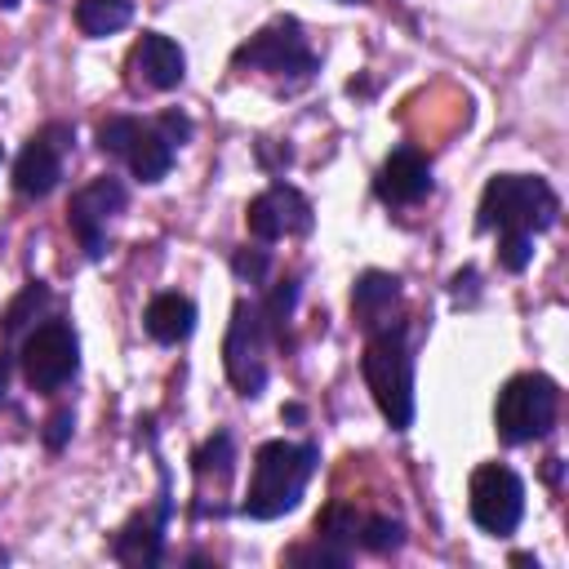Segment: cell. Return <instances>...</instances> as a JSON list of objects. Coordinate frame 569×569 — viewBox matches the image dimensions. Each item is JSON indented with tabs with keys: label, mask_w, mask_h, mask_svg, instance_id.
I'll list each match as a JSON object with an SVG mask.
<instances>
[{
	"label": "cell",
	"mask_w": 569,
	"mask_h": 569,
	"mask_svg": "<svg viewBox=\"0 0 569 569\" xmlns=\"http://www.w3.org/2000/svg\"><path fill=\"white\" fill-rule=\"evenodd\" d=\"M244 227L258 244H276L284 236H307L316 227V213H311V200L298 187L276 178L267 191H258L244 204Z\"/></svg>",
	"instance_id": "cell-12"
},
{
	"label": "cell",
	"mask_w": 569,
	"mask_h": 569,
	"mask_svg": "<svg viewBox=\"0 0 569 569\" xmlns=\"http://www.w3.org/2000/svg\"><path fill=\"white\" fill-rule=\"evenodd\" d=\"M71 431H76V413H71V409H58V413L44 422V445L58 453V449L71 440Z\"/></svg>",
	"instance_id": "cell-26"
},
{
	"label": "cell",
	"mask_w": 569,
	"mask_h": 569,
	"mask_svg": "<svg viewBox=\"0 0 569 569\" xmlns=\"http://www.w3.org/2000/svg\"><path fill=\"white\" fill-rule=\"evenodd\" d=\"M231 467H236V440H231V431H213V436L191 453V471H196L200 485H204L209 476H213V485H227V480H231Z\"/></svg>",
	"instance_id": "cell-19"
},
{
	"label": "cell",
	"mask_w": 569,
	"mask_h": 569,
	"mask_svg": "<svg viewBox=\"0 0 569 569\" xmlns=\"http://www.w3.org/2000/svg\"><path fill=\"white\" fill-rule=\"evenodd\" d=\"M511 565H533V569H538V556H529V551H516V556H511Z\"/></svg>",
	"instance_id": "cell-30"
},
{
	"label": "cell",
	"mask_w": 569,
	"mask_h": 569,
	"mask_svg": "<svg viewBox=\"0 0 569 569\" xmlns=\"http://www.w3.org/2000/svg\"><path fill=\"white\" fill-rule=\"evenodd\" d=\"M98 151L116 156L133 169L138 182H160L173 169V138L156 124V120H138V116H107L98 124Z\"/></svg>",
	"instance_id": "cell-8"
},
{
	"label": "cell",
	"mask_w": 569,
	"mask_h": 569,
	"mask_svg": "<svg viewBox=\"0 0 569 569\" xmlns=\"http://www.w3.org/2000/svg\"><path fill=\"white\" fill-rule=\"evenodd\" d=\"M124 80L129 89H151V93H169L187 80V53L178 40L160 36V31H142L124 58Z\"/></svg>",
	"instance_id": "cell-14"
},
{
	"label": "cell",
	"mask_w": 569,
	"mask_h": 569,
	"mask_svg": "<svg viewBox=\"0 0 569 569\" xmlns=\"http://www.w3.org/2000/svg\"><path fill=\"white\" fill-rule=\"evenodd\" d=\"M533 262V236L525 231H502L498 236V267L502 271H525Z\"/></svg>",
	"instance_id": "cell-25"
},
{
	"label": "cell",
	"mask_w": 569,
	"mask_h": 569,
	"mask_svg": "<svg viewBox=\"0 0 569 569\" xmlns=\"http://www.w3.org/2000/svg\"><path fill=\"white\" fill-rule=\"evenodd\" d=\"M156 124L173 138V147H182V142L191 138V120H187L182 111H173V107H169V111H160V116H156Z\"/></svg>",
	"instance_id": "cell-27"
},
{
	"label": "cell",
	"mask_w": 569,
	"mask_h": 569,
	"mask_svg": "<svg viewBox=\"0 0 569 569\" xmlns=\"http://www.w3.org/2000/svg\"><path fill=\"white\" fill-rule=\"evenodd\" d=\"M284 565H320V569H347L351 565V551L325 542V538H311L302 547H289L284 551Z\"/></svg>",
	"instance_id": "cell-23"
},
{
	"label": "cell",
	"mask_w": 569,
	"mask_h": 569,
	"mask_svg": "<svg viewBox=\"0 0 569 569\" xmlns=\"http://www.w3.org/2000/svg\"><path fill=\"white\" fill-rule=\"evenodd\" d=\"M356 547H365V551H378V556H387V551H400V547H405V525H400L396 516H360V533H356Z\"/></svg>",
	"instance_id": "cell-21"
},
{
	"label": "cell",
	"mask_w": 569,
	"mask_h": 569,
	"mask_svg": "<svg viewBox=\"0 0 569 569\" xmlns=\"http://www.w3.org/2000/svg\"><path fill=\"white\" fill-rule=\"evenodd\" d=\"M400 302V276L391 271H360L351 284V311L360 329H373L382 320H391V307Z\"/></svg>",
	"instance_id": "cell-17"
},
{
	"label": "cell",
	"mask_w": 569,
	"mask_h": 569,
	"mask_svg": "<svg viewBox=\"0 0 569 569\" xmlns=\"http://www.w3.org/2000/svg\"><path fill=\"white\" fill-rule=\"evenodd\" d=\"M231 271H236V280L240 284H253V289H262L267 284V271H271V249L267 244H244V249H236L231 253Z\"/></svg>",
	"instance_id": "cell-24"
},
{
	"label": "cell",
	"mask_w": 569,
	"mask_h": 569,
	"mask_svg": "<svg viewBox=\"0 0 569 569\" xmlns=\"http://www.w3.org/2000/svg\"><path fill=\"white\" fill-rule=\"evenodd\" d=\"M142 329H147V338L151 342H160V347H178V342H187L191 338V329H196V302L187 298V293H156L151 302H147V311H142Z\"/></svg>",
	"instance_id": "cell-16"
},
{
	"label": "cell",
	"mask_w": 569,
	"mask_h": 569,
	"mask_svg": "<svg viewBox=\"0 0 569 569\" xmlns=\"http://www.w3.org/2000/svg\"><path fill=\"white\" fill-rule=\"evenodd\" d=\"M560 222V196L551 191L547 178L533 173H493L480 191L476 209V231H525L542 236Z\"/></svg>",
	"instance_id": "cell-3"
},
{
	"label": "cell",
	"mask_w": 569,
	"mask_h": 569,
	"mask_svg": "<svg viewBox=\"0 0 569 569\" xmlns=\"http://www.w3.org/2000/svg\"><path fill=\"white\" fill-rule=\"evenodd\" d=\"M231 67H236V71L276 76L284 89H302V84L320 71V58L311 53V44H307V36H302V22L284 13V18H271L267 27H258L244 44H236Z\"/></svg>",
	"instance_id": "cell-4"
},
{
	"label": "cell",
	"mask_w": 569,
	"mask_h": 569,
	"mask_svg": "<svg viewBox=\"0 0 569 569\" xmlns=\"http://www.w3.org/2000/svg\"><path fill=\"white\" fill-rule=\"evenodd\" d=\"M467 502H471L476 529H485L489 538H507L525 516V480L502 462H480L471 471Z\"/></svg>",
	"instance_id": "cell-9"
},
{
	"label": "cell",
	"mask_w": 569,
	"mask_h": 569,
	"mask_svg": "<svg viewBox=\"0 0 569 569\" xmlns=\"http://www.w3.org/2000/svg\"><path fill=\"white\" fill-rule=\"evenodd\" d=\"M71 142H76V124H67V120L40 124V129L22 142V151H18V160H13V191H18V196H31V200L49 196V191L62 182V160H67Z\"/></svg>",
	"instance_id": "cell-10"
},
{
	"label": "cell",
	"mask_w": 569,
	"mask_h": 569,
	"mask_svg": "<svg viewBox=\"0 0 569 569\" xmlns=\"http://www.w3.org/2000/svg\"><path fill=\"white\" fill-rule=\"evenodd\" d=\"M342 4H356V0H342Z\"/></svg>",
	"instance_id": "cell-33"
},
{
	"label": "cell",
	"mask_w": 569,
	"mask_h": 569,
	"mask_svg": "<svg viewBox=\"0 0 569 569\" xmlns=\"http://www.w3.org/2000/svg\"><path fill=\"white\" fill-rule=\"evenodd\" d=\"M556 413H560V387L547 373H516L502 382L493 400V431L502 445H529L556 427Z\"/></svg>",
	"instance_id": "cell-5"
},
{
	"label": "cell",
	"mask_w": 569,
	"mask_h": 569,
	"mask_svg": "<svg viewBox=\"0 0 569 569\" xmlns=\"http://www.w3.org/2000/svg\"><path fill=\"white\" fill-rule=\"evenodd\" d=\"M44 302H49V284H44V280H27L22 293H18V298L4 307V316H0V320H4V338L22 333V325H31Z\"/></svg>",
	"instance_id": "cell-22"
},
{
	"label": "cell",
	"mask_w": 569,
	"mask_h": 569,
	"mask_svg": "<svg viewBox=\"0 0 569 569\" xmlns=\"http://www.w3.org/2000/svg\"><path fill=\"white\" fill-rule=\"evenodd\" d=\"M320 467V445L316 440H262L253 453V476L249 493L240 502V516L249 520H280L293 511Z\"/></svg>",
	"instance_id": "cell-1"
},
{
	"label": "cell",
	"mask_w": 569,
	"mask_h": 569,
	"mask_svg": "<svg viewBox=\"0 0 569 569\" xmlns=\"http://www.w3.org/2000/svg\"><path fill=\"white\" fill-rule=\"evenodd\" d=\"M129 18H133V0H76V27L89 40H102L129 27Z\"/></svg>",
	"instance_id": "cell-18"
},
{
	"label": "cell",
	"mask_w": 569,
	"mask_h": 569,
	"mask_svg": "<svg viewBox=\"0 0 569 569\" xmlns=\"http://www.w3.org/2000/svg\"><path fill=\"white\" fill-rule=\"evenodd\" d=\"M360 516L351 502H329L320 516H316V538L342 547V551H356V533H360Z\"/></svg>",
	"instance_id": "cell-20"
},
{
	"label": "cell",
	"mask_w": 569,
	"mask_h": 569,
	"mask_svg": "<svg viewBox=\"0 0 569 569\" xmlns=\"http://www.w3.org/2000/svg\"><path fill=\"white\" fill-rule=\"evenodd\" d=\"M280 418H284V422H302V418H307V409H302V405H284V409H280Z\"/></svg>",
	"instance_id": "cell-29"
},
{
	"label": "cell",
	"mask_w": 569,
	"mask_h": 569,
	"mask_svg": "<svg viewBox=\"0 0 569 569\" xmlns=\"http://www.w3.org/2000/svg\"><path fill=\"white\" fill-rule=\"evenodd\" d=\"M9 373H13V356L0 351V405H4V391H9Z\"/></svg>",
	"instance_id": "cell-28"
},
{
	"label": "cell",
	"mask_w": 569,
	"mask_h": 569,
	"mask_svg": "<svg viewBox=\"0 0 569 569\" xmlns=\"http://www.w3.org/2000/svg\"><path fill=\"white\" fill-rule=\"evenodd\" d=\"M18 369L31 391H40V396L62 391L80 369V338H76L71 320L67 316L40 320L18 347Z\"/></svg>",
	"instance_id": "cell-7"
},
{
	"label": "cell",
	"mask_w": 569,
	"mask_h": 569,
	"mask_svg": "<svg viewBox=\"0 0 569 569\" xmlns=\"http://www.w3.org/2000/svg\"><path fill=\"white\" fill-rule=\"evenodd\" d=\"M169 516H173V493H169V467H160V493H156V507L138 511L111 542V556L120 565H133V569H151L164 560V529H169Z\"/></svg>",
	"instance_id": "cell-13"
},
{
	"label": "cell",
	"mask_w": 569,
	"mask_h": 569,
	"mask_svg": "<svg viewBox=\"0 0 569 569\" xmlns=\"http://www.w3.org/2000/svg\"><path fill=\"white\" fill-rule=\"evenodd\" d=\"M431 160L418 151V147H396L387 160H382V169H378V178H373V196L382 200V204H391V209H405V204H418L422 196H431Z\"/></svg>",
	"instance_id": "cell-15"
},
{
	"label": "cell",
	"mask_w": 569,
	"mask_h": 569,
	"mask_svg": "<svg viewBox=\"0 0 569 569\" xmlns=\"http://www.w3.org/2000/svg\"><path fill=\"white\" fill-rule=\"evenodd\" d=\"M0 160H4V147H0Z\"/></svg>",
	"instance_id": "cell-32"
},
{
	"label": "cell",
	"mask_w": 569,
	"mask_h": 569,
	"mask_svg": "<svg viewBox=\"0 0 569 569\" xmlns=\"http://www.w3.org/2000/svg\"><path fill=\"white\" fill-rule=\"evenodd\" d=\"M360 378L387 418L391 431H409L413 422V347H409V325L405 320H382L365 329V356H360Z\"/></svg>",
	"instance_id": "cell-2"
},
{
	"label": "cell",
	"mask_w": 569,
	"mask_h": 569,
	"mask_svg": "<svg viewBox=\"0 0 569 569\" xmlns=\"http://www.w3.org/2000/svg\"><path fill=\"white\" fill-rule=\"evenodd\" d=\"M124 200H129V191H124V182L116 173H102V178L84 182L80 191H71L67 227L80 240V249H84L89 262H98L107 253V222L124 209Z\"/></svg>",
	"instance_id": "cell-11"
},
{
	"label": "cell",
	"mask_w": 569,
	"mask_h": 569,
	"mask_svg": "<svg viewBox=\"0 0 569 569\" xmlns=\"http://www.w3.org/2000/svg\"><path fill=\"white\" fill-rule=\"evenodd\" d=\"M271 325L262 316L258 298H240L231 307V325L222 338V365H227V382L244 396L258 400L267 387V347H271Z\"/></svg>",
	"instance_id": "cell-6"
},
{
	"label": "cell",
	"mask_w": 569,
	"mask_h": 569,
	"mask_svg": "<svg viewBox=\"0 0 569 569\" xmlns=\"http://www.w3.org/2000/svg\"><path fill=\"white\" fill-rule=\"evenodd\" d=\"M18 4H22V0H0V9H18Z\"/></svg>",
	"instance_id": "cell-31"
}]
</instances>
